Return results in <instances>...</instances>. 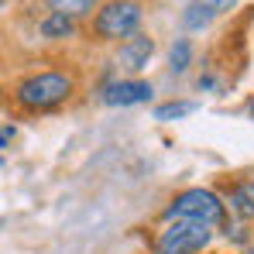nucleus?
Instances as JSON below:
<instances>
[{"label":"nucleus","instance_id":"obj_1","mask_svg":"<svg viewBox=\"0 0 254 254\" xmlns=\"http://www.w3.org/2000/svg\"><path fill=\"white\" fill-rule=\"evenodd\" d=\"M72 93V79L62 76V72H38L31 79L17 86V100L31 110H45V107H55L62 103L65 96Z\"/></svg>","mask_w":254,"mask_h":254},{"label":"nucleus","instance_id":"obj_2","mask_svg":"<svg viewBox=\"0 0 254 254\" xmlns=\"http://www.w3.org/2000/svg\"><path fill=\"white\" fill-rule=\"evenodd\" d=\"M169 220H192V223H203V227H213L223 220V203L213 196L210 189H186L182 196H175L169 210H165Z\"/></svg>","mask_w":254,"mask_h":254},{"label":"nucleus","instance_id":"obj_3","mask_svg":"<svg viewBox=\"0 0 254 254\" xmlns=\"http://www.w3.org/2000/svg\"><path fill=\"white\" fill-rule=\"evenodd\" d=\"M210 244V227L192 220H169L158 234V254H199Z\"/></svg>","mask_w":254,"mask_h":254},{"label":"nucleus","instance_id":"obj_4","mask_svg":"<svg viewBox=\"0 0 254 254\" xmlns=\"http://www.w3.org/2000/svg\"><path fill=\"white\" fill-rule=\"evenodd\" d=\"M141 24V7L134 0H117V3H107L96 17V35L100 38H127L134 35Z\"/></svg>","mask_w":254,"mask_h":254},{"label":"nucleus","instance_id":"obj_5","mask_svg":"<svg viewBox=\"0 0 254 254\" xmlns=\"http://www.w3.org/2000/svg\"><path fill=\"white\" fill-rule=\"evenodd\" d=\"M144 100H151V86L141 83V79L110 83L103 89V103H110V107H134V103H144Z\"/></svg>","mask_w":254,"mask_h":254},{"label":"nucleus","instance_id":"obj_6","mask_svg":"<svg viewBox=\"0 0 254 254\" xmlns=\"http://www.w3.org/2000/svg\"><path fill=\"white\" fill-rule=\"evenodd\" d=\"M151 55H155V42H151L148 35H130V38L121 45V65L130 69V72L144 69Z\"/></svg>","mask_w":254,"mask_h":254},{"label":"nucleus","instance_id":"obj_7","mask_svg":"<svg viewBox=\"0 0 254 254\" xmlns=\"http://www.w3.org/2000/svg\"><path fill=\"white\" fill-rule=\"evenodd\" d=\"M230 210L237 216H244V220H251L254 216V182H241L230 192Z\"/></svg>","mask_w":254,"mask_h":254},{"label":"nucleus","instance_id":"obj_8","mask_svg":"<svg viewBox=\"0 0 254 254\" xmlns=\"http://www.w3.org/2000/svg\"><path fill=\"white\" fill-rule=\"evenodd\" d=\"M42 35L45 38H69V35H72V17H65V14H48L42 21Z\"/></svg>","mask_w":254,"mask_h":254},{"label":"nucleus","instance_id":"obj_9","mask_svg":"<svg viewBox=\"0 0 254 254\" xmlns=\"http://www.w3.org/2000/svg\"><path fill=\"white\" fill-rule=\"evenodd\" d=\"M93 3L96 0H48L52 14H65V17H83L93 10Z\"/></svg>","mask_w":254,"mask_h":254},{"label":"nucleus","instance_id":"obj_10","mask_svg":"<svg viewBox=\"0 0 254 254\" xmlns=\"http://www.w3.org/2000/svg\"><path fill=\"white\" fill-rule=\"evenodd\" d=\"M210 10H203V7H199V3H189V7H186V14H182V24H186V28H192V31H199V28H206V24H210Z\"/></svg>","mask_w":254,"mask_h":254},{"label":"nucleus","instance_id":"obj_11","mask_svg":"<svg viewBox=\"0 0 254 254\" xmlns=\"http://www.w3.org/2000/svg\"><path fill=\"white\" fill-rule=\"evenodd\" d=\"M189 55H192V45L186 42V38H179V42L172 45V72H186Z\"/></svg>","mask_w":254,"mask_h":254},{"label":"nucleus","instance_id":"obj_12","mask_svg":"<svg viewBox=\"0 0 254 254\" xmlns=\"http://www.w3.org/2000/svg\"><path fill=\"white\" fill-rule=\"evenodd\" d=\"M192 110H196V103H165V107L155 110V117H158V121H175V117H186V114H192Z\"/></svg>","mask_w":254,"mask_h":254},{"label":"nucleus","instance_id":"obj_13","mask_svg":"<svg viewBox=\"0 0 254 254\" xmlns=\"http://www.w3.org/2000/svg\"><path fill=\"white\" fill-rule=\"evenodd\" d=\"M203 10H210V14H223V10H230L237 0H196Z\"/></svg>","mask_w":254,"mask_h":254},{"label":"nucleus","instance_id":"obj_14","mask_svg":"<svg viewBox=\"0 0 254 254\" xmlns=\"http://www.w3.org/2000/svg\"><path fill=\"white\" fill-rule=\"evenodd\" d=\"M10 137H14V127H0V148H3Z\"/></svg>","mask_w":254,"mask_h":254},{"label":"nucleus","instance_id":"obj_15","mask_svg":"<svg viewBox=\"0 0 254 254\" xmlns=\"http://www.w3.org/2000/svg\"><path fill=\"white\" fill-rule=\"evenodd\" d=\"M248 114H251V117H254V103H251V107H248Z\"/></svg>","mask_w":254,"mask_h":254},{"label":"nucleus","instance_id":"obj_16","mask_svg":"<svg viewBox=\"0 0 254 254\" xmlns=\"http://www.w3.org/2000/svg\"><path fill=\"white\" fill-rule=\"evenodd\" d=\"M3 3H7V0H0V7H3Z\"/></svg>","mask_w":254,"mask_h":254},{"label":"nucleus","instance_id":"obj_17","mask_svg":"<svg viewBox=\"0 0 254 254\" xmlns=\"http://www.w3.org/2000/svg\"><path fill=\"white\" fill-rule=\"evenodd\" d=\"M0 165H3V158H0Z\"/></svg>","mask_w":254,"mask_h":254}]
</instances>
